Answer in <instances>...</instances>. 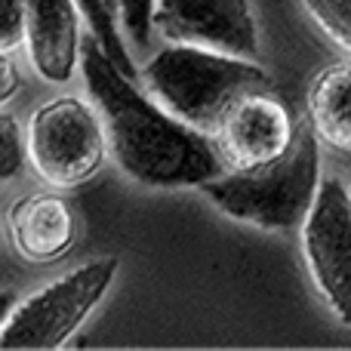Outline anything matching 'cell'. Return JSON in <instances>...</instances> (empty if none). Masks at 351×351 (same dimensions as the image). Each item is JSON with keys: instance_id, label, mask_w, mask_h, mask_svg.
Wrapping results in <instances>:
<instances>
[{"instance_id": "obj_7", "label": "cell", "mask_w": 351, "mask_h": 351, "mask_svg": "<svg viewBox=\"0 0 351 351\" xmlns=\"http://www.w3.org/2000/svg\"><path fill=\"white\" fill-rule=\"evenodd\" d=\"M154 28L173 43H194L243 59L259 56L250 0H154Z\"/></svg>"}, {"instance_id": "obj_18", "label": "cell", "mask_w": 351, "mask_h": 351, "mask_svg": "<svg viewBox=\"0 0 351 351\" xmlns=\"http://www.w3.org/2000/svg\"><path fill=\"white\" fill-rule=\"evenodd\" d=\"M12 308H16V296H12V293H0V327H3L6 324V317L12 315Z\"/></svg>"}, {"instance_id": "obj_3", "label": "cell", "mask_w": 351, "mask_h": 351, "mask_svg": "<svg viewBox=\"0 0 351 351\" xmlns=\"http://www.w3.org/2000/svg\"><path fill=\"white\" fill-rule=\"evenodd\" d=\"M142 86L167 111L213 136L237 99L253 90H271V77L256 59L194 43H170L142 68Z\"/></svg>"}, {"instance_id": "obj_1", "label": "cell", "mask_w": 351, "mask_h": 351, "mask_svg": "<svg viewBox=\"0 0 351 351\" xmlns=\"http://www.w3.org/2000/svg\"><path fill=\"white\" fill-rule=\"evenodd\" d=\"M86 90L102 114L117 167L148 188H200L225 167L210 133L167 111L136 77L114 65L93 37L80 53Z\"/></svg>"}, {"instance_id": "obj_2", "label": "cell", "mask_w": 351, "mask_h": 351, "mask_svg": "<svg viewBox=\"0 0 351 351\" xmlns=\"http://www.w3.org/2000/svg\"><path fill=\"white\" fill-rule=\"evenodd\" d=\"M321 182V136L305 121L280 158L250 170H225L200 191L234 222L293 231L302 228Z\"/></svg>"}, {"instance_id": "obj_4", "label": "cell", "mask_w": 351, "mask_h": 351, "mask_svg": "<svg viewBox=\"0 0 351 351\" xmlns=\"http://www.w3.org/2000/svg\"><path fill=\"white\" fill-rule=\"evenodd\" d=\"M117 265V256L93 259L16 302L0 327V351H47L65 346L111 290Z\"/></svg>"}, {"instance_id": "obj_6", "label": "cell", "mask_w": 351, "mask_h": 351, "mask_svg": "<svg viewBox=\"0 0 351 351\" xmlns=\"http://www.w3.org/2000/svg\"><path fill=\"white\" fill-rule=\"evenodd\" d=\"M302 256L311 284L351 327V191L339 179H324L302 222Z\"/></svg>"}, {"instance_id": "obj_9", "label": "cell", "mask_w": 351, "mask_h": 351, "mask_svg": "<svg viewBox=\"0 0 351 351\" xmlns=\"http://www.w3.org/2000/svg\"><path fill=\"white\" fill-rule=\"evenodd\" d=\"M25 43L34 71L47 84H68L80 65V3L77 0H25Z\"/></svg>"}, {"instance_id": "obj_8", "label": "cell", "mask_w": 351, "mask_h": 351, "mask_svg": "<svg viewBox=\"0 0 351 351\" xmlns=\"http://www.w3.org/2000/svg\"><path fill=\"white\" fill-rule=\"evenodd\" d=\"M296 127L290 108L271 90H253L225 111L213 142L228 170H250L280 158L290 148Z\"/></svg>"}, {"instance_id": "obj_11", "label": "cell", "mask_w": 351, "mask_h": 351, "mask_svg": "<svg viewBox=\"0 0 351 351\" xmlns=\"http://www.w3.org/2000/svg\"><path fill=\"white\" fill-rule=\"evenodd\" d=\"M308 123L321 142L351 152V65H330L308 86Z\"/></svg>"}, {"instance_id": "obj_16", "label": "cell", "mask_w": 351, "mask_h": 351, "mask_svg": "<svg viewBox=\"0 0 351 351\" xmlns=\"http://www.w3.org/2000/svg\"><path fill=\"white\" fill-rule=\"evenodd\" d=\"M25 0H0V49H16L25 43Z\"/></svg>"}, {"instance_id": "obj_15", "label": "cell", "mask_w": 351, "mask_h": 351, "mask_svg": "<svg viewBox=\"0 0 351 351\" xmlns=\"http://www.w3.org/2000/svg\"><path fill=\"white\" fill-rule=\"evenodd\" d=\"M121 22L136 47H145L154 28V0H117Z\"/></svg>"}, {"instance_id": "obj_5", "label": "cell", "mask_w": 351, "mask_h": 351, "mask_svg": "<svg viewBox=\"0 0 351 351\" xmlns=\"http://www.w3.org/2000/svg\"><path fill=\"white\" fill-rule=\"evenodd\" d=\"M25 145L31 167L47 185L74 188L102 170L108 133L99 108L77 96H59L31 114Z\"/></svg>"}, {"instance_id": "obj_10", "label": "cell", "mask_w": 351, "mask_h": 351, "mask_svg": "<svg viewBox=\"0 0 351 351\" xmlns=\"http://www.w3.org/2000/svg\"><path fill=\"white\" fill-rule=\"evenodd\" d=\"M6 231L12 247L28 262H49L65 256L74 247L77 225L74 213L62 194L40 191L10 204L6 210Z\"/></svg>"}, {"instance_id": "obj_17", "label": "cell", "mask_w": 351, "mask_h": 351, "mask_svg": "<svg viewBox=\"0 0 351 351\" xmlns=\"http://www.w3.org/2000/svg\"><path fill=\"white\" fill-rule=\"evenodd\" d=\"M19 86H22V77H19L16 62H12L10 49H0V105L16 99Z\"/></svg>"}, {"instance_id": "obj_13", "label": "cell", "mask_w": 351, "mask_h": 351, "mask_svg": "<svg viewBox=\"0 0 351 351\" xmlns=\"http://www.w3.org/2000/svg\"><path fill=\"white\" fill-rule=\"evenodd\" d=\"M317 25L351 53V0H302Z\"/></svg>"}, {"instance_id": "obj_12", "label": "cell", "mask_w": 351, "mask_h": 351, "mask_svg": "<svg viewBox=\"0 0 351 351\" xmlns=\"http://www.w3.org/2000/svg\"><path fill=\"white\" fill-rule=\"evenodd\" d=\"M80 3V12L86 16L90 22V31L96 37V43L108 53V59L114 62L121 71H127L130 77H139L136 71V62L130 56L127 43L121 37V28H117V19H114V0H77Z\"/></svg>"}, {"instance_id": "obj_14", "label": "cell", "mask_w": 351, "mask_h": 351, "mask_svg": "<svg viewBox=\"0 0 351 351\" xmlns=\"http://www.w3.org/2000/svg\"><path fill=\"white\" fill-rule=\"evenodd\" d=\"M25 158H28V145H25L19 123L0 114V185L22 173Z\"/></svg>"}]
</instances>
